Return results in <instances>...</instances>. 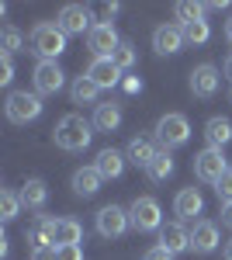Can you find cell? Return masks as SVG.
Returning a JSON list of instances; mask_svg holds the SVG:
<instances>
[{
    "mask_svg": "<svg viewBox=\"0 0 232 260\" xmlns=\"http://www.w3.org/2000/svg\"><path fill=\"white\" fill-rule=\"evenodd\" d=\"M52 139H56L59 149H66V153H80V149H87L90 139H94V121H87L83 115H66V118L56 121Z\"/></svg>",
    "mask_w": 232,
    "mask_h": 260,
    "instance_id": "cell-1",
    "label": "cell"
},
{
    "mask_svg": "<svg viewBox=\"0 0 232 260\" xmlns=\"http://www.w3.org/2000/svg\"><path fill=\"white\" fill-rule=\"evenodd\" d=\"M66 31L59 28V21H39L31 28V52H39V59H59L66 52Z\"/></svg>",
    "mask_w": 232,
    "mask_h": 260,
    "instance_id": "cell-2",
    "label": "cell"
},
{
    "mask_svg": "<svg viewBox=\"0 0 232 260\" xmlns=\"http://www.w3.org/2000/svg\"><path fill=\"white\" fill-rule=\"evenodd\" d=\"M191 139V121L184 118V115H177V111H170V115H163V118L156 121V146L159 149H174V146H184V142Z\"/></svg>",
    "mask_w": 232,
    "mask_h": 260,
    "instance_id": "cell-3",
    "label": "cell"
},
{
    "mask_svg": "<svg viewBox=\"0 0 232 260\" xmlns=\"http://www.w3.org/2000/svg\"><path fill=\"white\" fill-rule=\"evenodd\" d=\"M4 111H7V118L14 125H28V121H35L42 115V98L39 94H28V90H11Z\"/></svg>",
    "mask_w": 232,
    "mask_h": 260,
    "instance_id": "cell-4",
    "label": "cell"
},
{
    "mask_svg": "<svg viewBox=\"0 0 232 260\" xmlns=\"http://www.w3.org/2000/svg\"><path fill=\"white\" fill-rule=\"evenodd\" d=\"M128 219H132V229L139 233H156V229H163V212H159V201L149 198V194H142L128 205Z\"/></svg>",
    "mask_w": 232,
    "mask_h": 260,
    "instance_id": "cell-5",
    "label": "cell"
},
{
    "mask_svg": "<svg viewBox=\"0 0 232 260\" xmlns=\"http://www.w3.org/2000/svg\"><path fill=\"white\" fill-rule=\"evenodd\" d=\"M87 45H90L94 59H111L118 52V45H121V39H118L111 21H97L94 28H90V35H87Z\"/></svg>",
    "mask_w": 232,
    "mask_h": 260,
    "instance_id": "cell-6",
    "label": "cell"
},
{
    "mask_svg": "<svg viewBox=\"0 0 232 260\" xmlns=\"http://www.w3.org/2000/svg\"><path fill=\"white\" fill-rule=\"evenodd\" d=\"M229 170V163H225V153L222 149H201L197 156H194V177L205 180V184H218L222 174Z\"/></svg>",
    "mask_w": 232,
    "mask_h": 260,
    "instance_id": "cell-7",
    "label": "cell"
},
{
    "mask_svg": "<svg viewBox=\"0 0 232 260\" xmlns=\"http://www.w3.org/2000/svg\"><path fill=\"white\" fill-rule=\"evenodd\" d=\"M128 225H132V219H128V212H125L121 205H104V208L97 212V233H101L104 240H118V236H125Z\"/></svg>",
    "mask_w": 232,
    "mask_h": 260,
    "instance_id": "cell-8",
    "label": "cell"
},
{
    "mask_svg": "<svg viewBox=\"0 0 232 260\" xmlns=\"http://www.w3.org/2000/svg\"><path fill=\"white\" fill-rule=\"evenodd\" d=\"M62 83H66L62 66H59L56 59H39V66H35V94H39V98H45V94H59Z\"/></svg>",
    "mask_w": 232,
    "mask_h": 260,
    "instance_id": "cell-9",
    "label": "cell"
},
{
    "mask_svg": "<svg viewBox=\"0 0 232 260\" xmlns=\"http://www.w3.org/2000/svg\"><path fill=\"white\" fill-rule=\"evenodd\" d=\"M218 87H222V73H218V66L201 62V66H194V70H191V94H194V98H215Z\"/></svg>",
    "mask_w": 232,
    "mask_h": 260,
    "instance_id": "cell-10",
    "label": "cell"
},
{
    "mask_svg": "<svg viewBox=\"0 0 232 260\" xmlns=\"http://www.w3.org/2000/svg\"><path fill=\"white\" fill-rule=\"evenodd\" d=\"M59 28L66 31V35H90V11L83 7V4H66L62 11H59Z\"/></svg>",
    "mask_w": 232,
    "mask_h": 260,
    "instance_id": "cell-11",
    "label": "cell"
},
{
    "mask_svg": "<svg viewBox=\"0 0 232 260\" xmlns=\"http://www.w3.org/2000/svg\"><path fill=\"white\" fill-rule=\"evenodd\" d=\"M159 246L163 250H170V253H184V250H191V229L184 225V222H167L163 229H159Z\"/></svg>",
    "mask_w": 232,
    "mask_h": 260,
    "instance_id": "cell-12",
    "label": "cell"
},
{
    "mask_svg": "<svg viewBox=\"0 0 232 260\" xmlns=\"http://www.w3.org/2000/svg\"><path fill=\"white\" fill-rule=\"evenodd\" d=\"M180 45H184V28L180 24H159L153 31V49L159 56H174V52H180Z\"/></svg>",
    "mask_w": 232,
    "mask_h": 260,
    "instance_id": "cell-13",
    "label": "cell"
},
{
    "mask_svg": "<svg viewBox=\"0 0 232 260\" xmlns=\"http://www.w3.org/2000/svg\"><path fill=\"white\" fill-rule=\"evenodd\" d=\"M174 212L180 215V222H191L194 215H201V212H205L201 191H197V187H180L177 198H174Z\"/></svg>",
    "mask_w": 232,
    "mask_h": 260,
    "instance_id": "cell-14",
    "label": "cell"
},
{
    "mask_svg": "<svg viewBox=\"0 0 232 260\" xmlns=\"http://www.w3.org/2000/svg\"><path fill=\"white\" fill-rule=\"evenodd\" d=\"M218 246V225L208 219H197L191 229V250L194 253H212Z\"/></svg>",
    "mask_w": 232,
    "mask_h": 260,
    "instance_id": "cell-15",
    "label": "cell"
},
{
    "mask_svg": "<svg viewBox=\"0 0 232 260\" xmlns=\"http://www.w3.org/2000/svg\"><path fill=\"white\" fill-rule=\"evenodd\" d=\"M87 77H90L101 90H111V87L121 83V70L115 66V59H94L87 66Z\"/></svg>",
    "mask_w": 232,
    "mask_h": 260,
    "instance_id": "cell-16",
    "label": "cell"
},
{
    "mask_svg": "<svg viewBox=\"0 0 232 260\" xmlns=\"http://www.w3.org/2000/svg\"><path fill=\"white\" fill-rule=\"evenodd\" d=\"M56 233H59V219H52V215H39L35 225L28 229L31 250H39V246H56Z\"/></svg>",
    "mask_w": 232,
    "mask_h": 260,
    "instance_id": "cell-17",
    "label": "cell"
},
{
    "mask_svg": "<svg viewBox=\"0 0 232 260\" xmlns=\"http://www.w3.org/2000/svg\"><path fill=\"white\" fill-rule=\"evenodd\" d=\"M156 153H159V146L153 139H142V136H136V139L125 146V160L136 163V167H149Z\"/></svg>",
    "mask_w": 232,
    "mask_h": 260,
    "instance_id": "cell-18",
    "label": "cell"
},
{
    "mask_svg": "<svg viewBox=\"0 0 232 260\" xmlns=\"http://www.w3.org/2000/svg\"><path fill=\"white\" fill-rule=\"evenodd\" d=\"M94 167L104 180H115V177H121V170H125V153H118V149H101Z\"/></svg>",
    "mask_w": 232,
    "mask_h": 260,
    "instance_id": "cell-19",
    "label": "cell"
},
{
    "mask_svg": "<svg viewBox=\"0 0 232 260\" xmlns=\"http://www.w3.org/2000/svg\"><path fill=\"white\" fill-rule=\"evenodd\" d=\"M205 139H208V146H212V149H222V146L232 139V121L222 118V115L208 118V121H205Z\"/></svg>",
    "mask_w": 232,
    "mask_h": 260,
    "instance_id": "cell-20",
    "label": "cell"
},
{
    "mask_svg": "<svg viewBox=\"0 0 232 260\" xmlns=\"http://www.w3.org/2000/svg\"><path fill=\"white\" fill-rule=\"evenodd\" d=\"M118 125H121V108H118L115 101L94 108V128L97 132H118Z\"/></svg>",
    "mask_w": 232,
    "mask_h": 260,
    "instance_id": "cell-21",
    "label": "cell"
},
{
    "mask_svg": "<svg viewBox=\"0 0 232 260\" xmlns=\"http://www.w3.org/2000/svg\"><path fill=\"white\" fill-rule=\"evenodd\" d=\"M101 174H97V167H80L77 174H73V191H77L80 198H90L101 191Z\"/></svg>",
    "mask_w": 232,
    "mask_h": 260,
    "instance_id": "cell-22",
    "label": "cell"
},
{
    "mask_svg": "<svg viewBox=\"0 0 232 260\" xmlns=\"http://www.w3.org/2000/svg\"><path fill=\"white\" fill-rule=\"evenodd\" d=\"M18 194H21V205H24V208H45L49 187H45V180L31 177V180H24V187H21Z\"/></svg>",
    "mask_w": 232,
    "mask_h": 260,
    "instance_id": "cell-23",
    "label": "cell"
},
{
    "mask_svg": "<svg viewBox=\"0 0 232 260\" xmlns=\"http://www.w3.org/2000/svg\"><path fill=\"white\" fill-rule=\"evenodd\" d=\"M97 94H101V87H97L87 73H83V77H77V80H73V87H70L73 104H94V108H97Z\"/></svg>",
    "mask_w": 232,
    "mask_h": 260,
    "instance_id": "cell-24",
    "label": "cell"
},
{
    "mask_svg": "<svg viewBox=\"0 0 232 260\" xmlns=\"http://www.w3.org/2000/svg\"><path fill=\"white\" fill-rule=\"evenodd\" d=\"M80 240H83V225L77 219H59L56 246H80Z\"/></svg>",
    "mask_w": 232,
    "mask_h": 260,
    "instance_id": "cell-25",
    "label": "cell"
},
{
    "mask_svg": "<svg viewBox=\"0 0 232 260\" xmlns=\"http://www.w3.org/2000/svg\"><path fill=\"white\" fill-rule=\"evenodd\" d=\"M146 174H149V180H167L170 174H174V156L167 153V149H159L153 156V163L146 167Z\"/></svg>",
    "mask_w": 232,
    "mask_h": 260,
    "instance_id": "cell-26",
    "label": "cell"
},
{
    "mask_svg": "<svg viewBox=\"0 0 232 260\" xmlns=\"http://www.w3.org/2000/svg\"><path fill=\"white\" fill-rule=\"evenodd\" d=\"M24 49V35H21L14 24H4V31H0V52L4 56H14Z\"/></svg>",
    "mask_w": 232,
    "mask_h": 260,
    "instance_id": "cell-27",
    "label": "cell"
},
{
    "mask_svg": "<svg viewBox=\"0 0 232 260\" xmlns=\"http://www.w3.org/2000/svg\"><path fill=\"white\" fill-rule=\"evenodd\" d=\"M184 28V42H191V45H205V42L212 39V28H208V21H191V24H180Z\"/></svg>",
    "mask_w": 232,
    "mask_h": 260,
    "instance_id": "cell-28",
    "label": "cell"
},
{
    "mask_svg": "<svg viewBox=\"0 0 232 260\" xmlns=\"http://www.w3.org/2000/svg\"><path fill=\"white\" fill-rule=\"evenodd\" d=\"M21 208H24V205H21V194H14V191H0V219L4 222L18 219Z\"/></svg>",
    "mask_w": 232,
    "mask_h": 260,
    "instance_id": "cell-29",
    "label": "cell"
},
{
    "mask_svg": "<svg viewBox=\"0 0 232 260\" xmlns=\"http://www.w3.org/2000/svg\"><path fill=\"white\" fill-rule=\"evenodd\" d=\"M205 11H208L205 4H187V0H180V4L174 7V14H177V21H180V24H191V21H201V18H205Z\"/></svg>",
    "mask_w": 232,
    "mask_h": 260,
    "instance_id": "cell-30",
    "label": "cell"
},
{
    "mask_svg": "<svg viewBox=\"0 0 232 260\" xmlns=\"http://www.w3.org/2000/svg\"><path fill=\"white\" fill-rule=\"evenodd\" d=\"M111 59H115V66L121 70V73H125V70H132V66L139 62V56H136V45H132V42H121V45H118V52L111 56Z\"/></svg>",
    "mask_w": 232,
    "mask_h": 260,
    "instance_id": "cell-31",
    "label": "cell"
},
{
    "mask_svg": "<svg viewBox=\"0 0 232 260\" xmlns=\"http://www.w3.org/2000/svg\"><path fill=\"white\" fill-rule=\"evenodd\" d=\"M215 194H218V201H222V205H229V201H232V167L222 174V180L215 184Z\"/></svg>",
    "mask_w": 232,
    "mask_h": 260,
    "instance_id": "cell-32",
    "label": "cell"
},
{
    "mask_svg": "<svg viewBox=\"0 0 232 260\" xmlns=\"http://www.w3.org/2000/svg\"><path fill=\"white\" fill-rule=\"evenodd\" d=\"M11 80H14V59L0 52V83L7 87V83H11Z\"/></svg>",
    "mask_w": 232,
    "mask_h": 260,
    "instance_id": "cell-33",
    "label": "cell"
},
{
    "mask_svg": "<svg viewBox=\"0 0 232 260\" xmlns=\"http://www.w3.org/2000/svg\"><path fill=\"white\" fill-rule=\"evenodd\" d=\"M31 260H59V246H39L31 250Z\"/></svg>",
    "mask_w": 232,
    "mask_h": 260,
    "instance_id": "cell-34",
    "label": "cell"
},
{
    "mask_svg": "<svg viewBox=\"0 0 232 260\" xmlns=\"http://www.w3.org/2000/svg\"><path fill=\"white\" fill-rule=\"evenodd\" d=\"M59 260H83L80 246H59Z\"/></svg>",
    "mask_w": 232,
    "mask_h": 260,
    "instance_id": "cell-35",
    "label": "cell"
},
{
    "mask_svg": "<svg viewBox=\"0 0 232 260\" xmlns=\"http://www.w3.org/2000/svg\"><path fill=\"white\" fill-rule=\"evenodd\" d=\"M142 260H174L170 250H163V246H153V250H146V257Z\"/></svg>",
    "mask_w": 232,
    "mask_h": 260,
    "instance_id": "cell-36",
    "label": "cell"
},
{
    "mask_svg": "<svg viewBox=\"0 0 232 260\" xmlns=\"http://www.w3.org/2000/svg\"><path fill=\"white\" fill-rule=\"evenodd\" d=\"M125 90H128V94H139V90H142V80H139V77H125Z\"/></svg>",
    "mask_w": 232,
    "mask_h": 260,
    "instance_id": "cell-37",
    "label": "cell"
},
{
    "mask_svg": "<svg viewBox=\"0 0 232 260\" xmlns=\"http://www.w3.org/2000/svg\"><path fill=\"white\" fill-rule=\"evenodd\" d=\"M222 225H229V229H232V201H229V205H222Z\"/></svg>",
    "mask_w": 232,
    "mask_h": 260,
    "instance_id": "cell-38",
    "label": "cell"
},
{
    "mask_svg": "<svg viewBox=\"0 0 232 260\" xmlns=\"http://www.w3.org/2000/svg\"><path fill=\"white\" fill-rule=\"evenodd\" d=\"M118 11H121V7H118V4H104V7H101V14H104V18H115Z\"/></svg>",
    "mask_w": 232,
    "mask_h": 260,
    "instance_id": "cell-39",
    "label": "cell"
},
{
    "mask_svg": "<svg viewBox=\"0 0 232 260\" xmlns=\"http://www.w3.org/2000/svg\"><path fill=\"white\" fill-rule=\"evenodd\" d=\"M222 253H225V260H232V240H225V246H222Z\"/></svg>",
    "mask_w": 232,
    "mask_h": 260,
    "instance_id": "cell-40",
    "label": "cell"
},
{
    "mask_svg": "<svg viewBox=\"0 0 232 260\" xmlns=\"http://www.w3.org/2000/svg\"><path fill=\"white\" fill-rule=\"evenodd\" d=\"M222 70H225V77H232V56L225 59V66H222Z\"/></svg>",
    "mask_w": 232,
    "mask_h": 260,
    "instance_id": "cell-41",
    "label": "cell"
},
{
    "mask_svg": "<svg viewBox=\"0 0 232 260\" xmlns=\"http://www.w3.org/2000/svg\"><path fill=\"white\" fill-rule=\"evenodd\" d=\"M225 39H229V42H232V18H229V21H225Z\"/></svg>",
    "mask_w": 232,
    "mask_h": 260,
    "instance_id": "cell-42",
    "label": "cell"
}]
</instances>
